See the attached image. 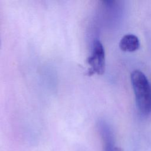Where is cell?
Here are the masks:
<instances>
[{
  "mask_svg": "<svg viewBox=\"0 0 151 151\" xmlns=\"http://www.w3.org/2000/svg\"><path fill=\"white\" fill-rule=\"evenodd\" d=\"M140 41L137 36L129 34L124 35L120 40L119 47L122 51L125 52H133L139 49Z\"/></svg>",
  "mask_w": 151,
  "mask_h": 151,
  "instance_id": "4",
  "label": "cell"
},
{
  "mask_svg": "<svg viewBox=\"0 0 151 151\" xmlns=\"http://www.w3.org/2000/svg\"><path fill=\"white\" fill-rule=\"evenodd\" d=\"M87 63L90 66L88 74L89 76L97 74L102 75L105 70V52L103 45L98 39L93 41L91 51L87 58Z\"/></svg>",
  "mask_w": 151,
  "mask_h": 151,
  "instance_id": "2",
  "label": "cell"
},
{
  "mask_svg": "<svg viewBox=\"0 0 151 151\" xmlns=\"http://www.w3.org/2000/svg\"><path fill=\"white\" fill-rule=\"evenodd\" d=\"M97 128L103 144V151H118L115 146L113 132L110 125L104 120H100Z\"/></svg>",
  "mask_w": 151,
  "mask_h": 151,
  "instance_id": "3",
  "label": "cell"
},
{
  "mask_svg": "<svg viewBox=\"0 0 151 151\" xmlns=\"http://www.w3.org/2000/svg\"><path fill=\"white\" fill-rule=\"evenodd\" d=\"M130 80L139 111L143 115L149 114L151 112V86L147 77L141 71L136 70L131 73Z\"/></svg>",
  "mask_w": 151,
  "mask_h": 151,
  "instance_id": "1",
  "label": "cell"
}]
</instances>
